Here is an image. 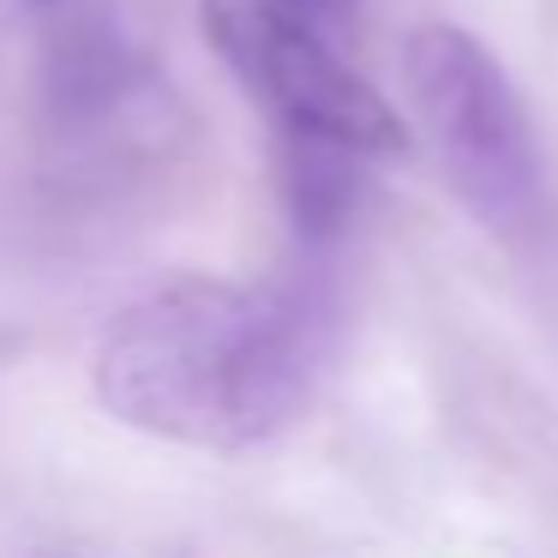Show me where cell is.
I'll return each mask as SVG.
<instances>
[{
  "mask_svg": "<svg viewBox=\"0 0 558 558\" xmlns=\"http://www.w3.org/2000/svg\"><path fill=\"white\" fill-rule=\"evenodd\" d=\"M402 85H409L414 114L438 150V169H445L450 193L469 205V217L510 246L534 241L553 210L546 162L534 121L498 54L474 31L433 19L402 43Z\"/></svg>",
  "mask_w": 558,
  "mask_h": 558,
  "instance_id": "7a4b0ae2",
  "label": "cell"
},
{
  "mask_svg": "<svg viewBox=\"0 0 558 558\" xmlns=\"http://www.w3.org/2000/svg\"><path fill=\"white\" fill-rule=\"evenodd\" d=\"M210 37L241 85L277 114L282 145H325L349 157L402 150V114L366 73H354L325 31L277 13L270 0H217Z\"/></svg>",
  "mask_w": 558,
  "mask_h": 558,
  "instance_id": "3957f363",
  "label": "cell"
},
{
  "mask_svg": "<svg viewBox=\"0 0 558 558\" xmlns=\"http://www.w3.org/2000/svg\"><path fill=\"white\" fill-rule=\"evenodd\" d=\"M270 7L289 13V19H301V25H313V31H325V37L361 13V0H270Z\"/></svg>",
  "mask_w": 558,
  "mask_h": 558,
  "instance_id": "277c9868",
  "label": "cell"
},
{
  "mask_svg": "<svg viewBox=\"0 0 558 558\" xmlns=\"http://www.w3.org/2000/svg\"><path fill=\"white\" fill-rule=\"evenodd\" d=\"M325 337L330 313L306 282H169L102 330L97 397L138 433L253 450L306 409Z\"/></svg>",
  "mask_w": 558,
  "mask_h": 558,
  "instance_id": "6da1fadb",
  "label": "cell"
}]
</instances>
